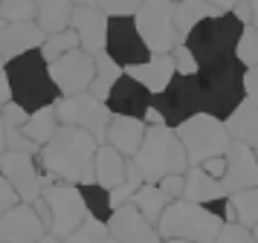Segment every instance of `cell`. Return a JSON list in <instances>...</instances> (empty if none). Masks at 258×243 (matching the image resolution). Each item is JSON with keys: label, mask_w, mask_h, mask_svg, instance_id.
I'll return each mask as SVG.
<instances>
[{"label": "cell", "mask_w": 258, "mask_h": 243, "mask_svg": "<svg viewBox=\"0 0 258 243\" xmlns=\"http://www.w3.org/2000/svg\"><path fill=\"white\" fill-rule=\"evenodd\" d=\"M96 150L99 142L90 133L79 127H58L52 142L41 148L38 162L49 180L84 188L96 183Z\"/></svg>", "instance_id": "cell-1"}, {"label": "cell", "mask_w": 258, "mask_h": 243, "mask_svg": "<svg viewBox=\"0 0 258 243\" xmlns=\"http://www.w3.org/2000/svg\"><path fill=\"white\" fill-rule=\"evenodd\" d=\"M3 75L9 81L12 102L18 104L21 110H26L29 116L58 104L61 93H58V87H55L52 75H49V64L44 61L41 49L9 61V64L3 67Z\"/></svg>", "instance_id": "cell-2"}, {"label": "cell", "mask_w": 258, "mask_h": 243, "mask_svg": "<svg viewBox=\"0 0 258 243\" xmlns=\"http://www.w3.org/2000/svg\"><path fill=\"white\" fill-rule=\"evenodd\" d=\"M203 93V113L226 122L246 104V67L238 58H223L198 72Z\"/></svg>", "instance_id": "cell-3"}, {"label": "cell", "mask_w": 258, "mask_h": 243, "mask_svg": "<svg viewBox=\"0 0 258 243\" xmlns=\"http://www.w3.org/2000/svg\"><path fill=\"white\" fill-rule=\"evenodd\" d=\"M131 162H134V168L142 174V180L148 185H157L160 180L174 177V174H188L186 148L180 145V139H177V133L171 127L148 130L140 153Z\"/></svg>", "instance_id": "cell-4"}, {"label": "cell", "mask_w": 258, "mask_h": 243, "mask_svg": "<svg viewBox=\"0 0 258 243\" xmlns=\"http://www.w3.org/2000/svg\"><path fill=\"white\" fill-rule=\"evenodd\" d=\"M226 226L218 214H212L206 206H195L186 200H177L165 208V214L157 223V231L163 240H186V243H215L221 229Z\"/></svg>", "instance_id": "cell-5"}, {"label": "cell", "mask_w": 258, "mask_h": 243, "mask_svg": "<svg viewBox=\"0 0 258 243\" xmlns=\"http://www.w3.org/2000/svg\"><path fill=\"white\" fill-rule=\"evenodd\" d=\"M241 32H244V23L232 12H226L221 18H206L203 23H198L183 41V46H188V52L198 58L200 67H209L215 61L235 55Z\"/></svg>", "instance_id": "cell-6"}, {"label": "cell", "mask_w": 258, "mask_h": 243, "mask_svg": "<svg viewBox=\"0 0 258 243\" xmlns=\"http://www.w3.org/2000/svg\"><path fill=\"white\" fill-rule=\"evenodd\" d=\"M180 145L186 148L188 168H200L203 162L226 156V150L232 145V136L221 119H215L209 113H200L195 119L183 122L180 127H174Z\"/></svg>", "instance_id": "cell-7"}, {"label": "cell", "mask_w": 258, "mask_h": 243, "mask_svg": "<svg viewBox=\"0 0 258 243\" xmlns=\"http://www.w3.org/2000/svg\"><path fill=\"white\" fill-rule=\"evenodd\" d=\"M41 197H44V203L49 206V229H47V234L58 237V240L70 237L73 231L90 217V214H87V206H84L82 188H76V185L55 183V180L47 177Z\"/></svg>", "instance_id": "cell-8"}, {"label": "cell", "mask_w": 258, "mask_h": 243, "mask_svg": "<svg viewBox=\"0 0 258 243\" xmlns=\"http://www.w3.org/2000/svg\"><path fill=\"white\" fill-rule=\"evenodd\" d=\"M154 110H160L165 125L180 127L183 122L203 113V93H200L198 75H177L160 96H154Z\"/></svg>", "instance_id": "cell-9"}, {"label": "cell", "mask_w": 258, "mask_h": 243, "mask_svg": "<svg viewBox=\"0 0 258 243\" xmlns=\"http://www.w3.org/2000/svg\"><path fill=\"white\" fill-rule=\"evenodd\" d=\"M55 116H58L61 127H79L84 133H90L99 145H105L107 127H110V119H113V113L107 110V104L96 102L90 93L70 96V99H58Z\"/></svg>", "instance_id": "cell-10"}, {"label": "cell", "mask_w": 258, "mask_h": 243, "mask_svg": "<svg viewBox=\"0 0 258 243\" xmlns=\"http://www.w3.org/2000/svg\"><path fill=\"white\" fill-rule=\"evenodd\" d=\"M134 21L151 55H171L180 46L174 29V3H140Z\"/></svg>", "instance_id": "cell-11"}, {"label": "cell", "mask_w": 258, "mask_h": 243, "mask_svg": "<svg viewBox=\"0 0 258 243\" xmlns=\"http://www.w3.org/2000/svg\"><path fill=\"white\" fill-rule=\"evenodd\" d=\"M107 55L113 64L125 69H134V67H142L151 61V49L145 46L140 29H137V21L134 18H110L107 23Z\"/></svg>", "instance_id": "cell-12"}, {"label": "cell", "mask_w": 258, "mask_h": 243, "mask_svg": "<svg viewBox=\"0 0 258 243\" xmlns=\"http://www.w3.org/2000/svg\"><path fill=\"white\" fill-rule=\"evenodd\" d=\"M41 162L32 153H18V150H6L0 156V177L15 188V194L21 197V203L32 206L47 183V174L38 168Z\"/></svg>", "instance_id": "cell-13"}, {"label": "cell", "mask_w": 258, "mask_h": 243, "mask_svg": "<svg viewBox=\"0 0 258 243\" xmlns=\"http://www.w3.org/2000/svg\"><path fill=\"white\" fill-rule=\"evenodd\" d=\"M49 75L58 87L61 99H70V96H82V93H90L96 78V58L76 49L70 55L58 58L49 64Z\"/></svg>", "instance_id": "cell-14"}, {"label": "cell", "mask_w": 258, "mask_h": 243, "mask_svg": "<svg viewBox=\"0 0 258 243\" xmlns=\"http://www.w3.org/2000/svg\"><path fill=\"white\" fill-rule=\"evenodd\" d=\"M107 15L99 3H76L73 32L79 35V46L87 55H102L107 49Z\"/></svg>", "instance_id": "cell-15"}, {"label": "cell", "mask_w": 258, "mask_h": 243, "mask_svg": "<svg viewBox=\"0 0 258 243\" xmlns=\"http://www.w3.org/2000/svg\"><path fill=\"white\" fill-rule=\"evenodd\" d=\"M221 183L229 191V197L258 185V153L249 145H241V142L229 145V150H226V174H223Z\"/></svg>", "instance_id": "cell-16"}, {"label": "cell", "mask_w": 258, "mask_h": 243, "mask_svg": "<svg viewBox=\"0 0 258 243\" xmlns=\"http://www.w3.org/2000/svg\"><path fill=\"white\" fill-rule=\"evenodd\" d=\"M44 234L47 226L38 217L35 206L18 203L12 211L0 217V243H38Z\"/></svg>", "instance_id": "cell-17"}, {"label": "cell", "mask_w": 258, "mask_h": 243, "mask_svg": "<svg viewBox=\"0 0 258 243\" xmlns=\"http://www.w3.org/2000/svg\"><path fill=\"white\" fill-rule=\"evenodd\" d=\"M107 110L113 116H125V119H145L148 110H151L154 104V96L145 87H142L140 81H134L131 75H122L116 81V87L110 90L107 96Z\"/></svg>", "instance_id": "cell-18"}, {"label": "cell", "mask_w": 258, "mask_h": 243, "mask_svg": "<svg viewBox=\"0 0 258 243\" xmlns=\"http://www.w3.org/2000/svg\"><path fill=\"white\" fill-rule=\"evenodd\" d=\"M107 231H110V237L116 243H163L157 226H151L131 203L116 208V211L110 214Z\"/></svg>", "instance_id": "cell-19"}, {"label": "cell", "mask_w": 258, "mask_h": 243, "mask_svg": "<svg viewBox=\"0 0 258 243\" xmlns=\"http://www.w3.org/2000/svg\"><path fill=\"white\" fill-rule=\"evenodd\" d=\"M44 41H47V35L38 29L35 21L6 23V29L0 32V58H3V64H9V61H15V58L29 55V52L41 49Z\"/></svg>", "instance_id": "cell-20"}, {"label": "cell", "mask_w": 258, "mask_h": 243, "mask_svg": "<svg viewBox=\"0 0 258 243\" xmlns=\"http://www.w3.org/2000/svg\"><path fill=\"white\" fill-rule=\"evenodd\" d=\"M145 133H148L145 122H140V119H125V116H113L110 119V127H107L105 145L119 150L125 159H134L140 153L142 142H145Z\"/></svg>", "instance_id": "cell-21"}, {"label": "cell", "mask_w": 258, "mask_h": 243, "mask_svg": "<svg viewBox=\"0 0 258 243\" xmlns=\"http://www.w3.org/2000/svg\"><path fill=\"white\" fill-rule=\"evenodd\" d=\"M226 197H229V191L223 188L221 180L209 177L203 168H188V174H186V194H183L186 203H195V206H206L209 208V206H215V203L226 200Z\"/></svg>", "instance_id": "cell-22"}, {"label": "cell", "mask_w": 258, "mask_h": 243, "mask_svg": "<svg viewBox=\"0 0 258 243\" xmlns=\"http://www.w3.org/2000/svg\"><path fill=\"white\" fill-rule=\"evenodd\" d=\"M125 75H131L134 81H140L145 90L151 93V96H160V93L177 78V69H174V61L171 55H154L148 64H142V67H134L128 69Z\"/></svg>", "instance_id": "cell-23"}, {"label": "cell", "mask_w": 258, "mask_h": 243, "mask_svg": "<svg viewBox=\"0 0 258 243\" xmlns=\"http://www.w3.org/2000/svg\"><path fill=\"white\" fill-rule=\"evenodd\" d=\"M226 12H232V3H174V29L180 44L198 23H203L206 18H221Z\"/></svg>", "instance_id": "cell-24"}, {"label": "cell", "mask_w": 258, "mask_h": 243, "mask_svg": "<svg viewBox=\"0 0 258 243\" xmlns=\"http://www.w3.org/2000/svg\"><path fill=\"white\" fill-rule=\"evenodd\" d=\"M128 180V159L110 145H99L96 150V185L113 191Z\"/></svg>", "instance_id": "cell-25"}, {"label": "cell", "mask_w": 258, "mask_h": 243, "mask_svg": "<svg viewBox=\"0 0 258 243\" xmlns=\"http://www.w3.org/2000/svg\"><path fill=\"white\" fill-rule=\"evenodd\" d=\"M73 12H76V3H38V29L47 35H61L73 29Z\"/></svg>", "instance_id": "cell-26"}, {"label": "cell", "mask_w": 258, "mask_h": 243, "mask_svg": "<svg viewBox=\"0 0 258 243\" xmlns=\"http://www.w3.org/2000/svg\"><path fill=\"white\" fill-rule=\"evenodd\" d=\"M223 125H226V130H229L232 142L249 145V148L258 153V107L244 104V107H241L235 116H229Z\"/></svg>", "instance_id": "cell-27"}, {"label": "cell", "mask_w": 258, "mask_h": 243, "mask_svg": "<svg viewBox=\"0 0 258 243\" xmlns=\"http://www.w3.org/2000/svg\"><path fill=\"white\" fill-rule=\"evenodd\" d=\"M131 206L137 208L142 217L151 223V226H157L160 217L165 214V208L171 206V200L163 194V188H160V185H148V183H145L140 191H137V197L131 200Z\"/></svg>", "instance_id": "cell-28"}, {"label": "cell", "mask_w": 258, "mask_h": 243, "mask_svg": "<svg viewBox=\"0 0 258 243\" xmlns=\"http://www.w3.org/2000/svg\"><path fill=\"white\" fill-rule=\"evenodd\" d=\"M58 116H55V107H47V110H38V113L29 116V122L24 125V136L38 145V148H44L52 142V136L58 133Z\"/></svg>", "instance_id": "cell-29"}, {"label": "cell", "mask_w": 258, "mask_h": 243, "mask_svg": "<svg viewBox=\"0 0 258 243\" xmlns=\"http://www.w3.org/2000/svg\"><path fill=\"white\" fill-rule=\"evenodd\" d=\"M122 75H125V69L119 67V64H113L107 52L96 55V78H93V87H90V96H93L96 102L105 104L110 90L116 87V81L122 78Z\"/></svg>", "instance_id": "cell-30"}, {"label": "cell", "mask_w": 258, "mask_h": 243, "mask_svg": "<svg viewBox=\"0 0 258 243\" xmlns=\"http://www.w3.org/2000/svg\"><path fill=\"white\" fill-rule=\"evenodd\" d=\"M229 203H232V208H235V223L244 226V229H255L258 226V185L232 194Z\"/></svg>", "instance_id": "cell-31"}, {"label": "cell", "mask_w": 258, "mask_h": 243, "mask_svg": "<svg viewBox=\"0 0 258 243\" xmlns=\"http://www.w3.org/2000/svg\"><path fill=\"white\" fill-rule=\"evenodd\" d=\"M82 197H84V206H87V214L99 223H107L110 214H113V206H110V191L102 188V185H84L82 188Z\"/></svg>", "instance_id": "cell-32"}, {"label": "cell", "mask_w": 258, "mask_h": 243, "mask_svg": "<svg viewBox=\"0 0 258 243\" xmlns=\"http://www.w3.org/2000/svg\"><path fill=\"white\" fill-rule=\"evenodd\" d=\"M76 49H82L79 46V35L73 32V29H67V32H61V35H49L47 41H44V46H41V55H44L47 64H52V61L70 55Z\"/></svg>", "instance_id": "cell-33"}, {"label": "cell", "mask_w": 258, "mask_h": 243, "mask_svg": "<svg viewBox=\"0 0 258 243\" xmlns=\"http://www.w3.org/2000/svg\"><path fill=\"white\" fill-rule=\"evenodd\" d=\"M110 237V231H107V223H99V220L87 217L79 226V229L73 231L70 237H64L61 243H105Z\"/></svg>", "instance_id": "cell-34"}, {"label": "cell", "mask_w": 258, "mask_h": 243, "mask_svg": "<svg viewBox=\"0 0 258 243\" xmlns=\"http://www.w3.org/2000/svg\"><path fill=\"white\" fill-rule=\"evenodd\" d=\"M0 18L6 23H29L38 18V3H32V0H9V3H0Z\"/></svg>", "instance_id": "cell-35"}, {"label": "cell", "mask_w": 258, "mask_h": 243, "mask_svg": "<svg viewBox=\"0 0 258 243\" xmlns=\"http://www.w3.org/2000/svg\"><path fill=\"white\" fill-rule=\"evenodd\" d=\"M235 58H238L246 69L258 67V29L255 26H244L241 41H238V49H235Z\"/></svg>", "instance_id": "cell-36"}, {"label": "cell", "mask_w": 258, "mask_h": 243, "mask_svg": "<svg viewBox=\"0 0 258 243\" xmlns=\"http://www.w3.org/2000/svg\"><path fill=\"white\" fill-rule=\"evenodd\" d=\"M171 61H174V69H177V75H198L200 72V64H198V58L188 52V46H177L174 52H171Z\"/></svg>", "instance_id": "cell-37"}, {"label": "cell", "mask_w": 258, "mask_h": 243, "mask_svg": "<svg viewBox=\"0 0 258 243\" xmlns=\"http://www.w3.org/2000/svg\"><path fill=\"white\" fill-rule=\"evenodd\" d=\"M215 243H258V240H255V234H252V229H244L238 223H226Z\"/></svg>", "instance_id": "cell-38"}, {"label": "cell", "mask_w": 258, "mask_h": 243, "mask_svg": "<svg viewBox=\"0 0 258 243\" xmlns=\"http://www.w3.org/2000/svg\"><path fill=\"white\" fill-rule=\"evenodd\" d=\"M160 188H163V194L171 200V203H177V200H183V194H186V174H174V177H165V180H160Z\"/></svg>", "instance_id": "cell-39"}, {"label": "cell", "mask_w": 258, "mask_h": 243, "mask_svg": "<svg viewBox=\"0 0 258 243\" xmlns=\"http://www.w3.org/2000/svg\"><path fill=\"white\" fill-rule=\"evenodd\" d=\"M99 6L107 15V21L110 18H134L140 9V3H99Z\"/></svg>", "instance_id": "cell-40"}, {"label": "cell", "mask_w": 258, "mask_h": 243, "mask_svg": "<svg viewBox=\"0 0 258 243\" xmlns=\"http://www.w3.org/2000/svg\"><path fill=\"white\" fill-rule=\"evenodd\" d=\"M18 203H21V197L15 194V188H12L9 183H6L3 177H0V217H3L6 211H12V208L18 206Z\"/></svg>", "instance_id": "cell-41"}, {"label": "cell", "mask_w": 258, "mask_h": 243, "mask_svg": "<svg viewBox=\"0 0 258 243\" xmlns=\"http://www.w3.org/2000/svg\"><path fill=\"white\" fill-rule=\"evenodd\" d=\"M246 104L258 107V67L246 69Z\"/></svg>", "instance_id": "cell-42"}, {"label": "cell", "mask_w": 258, "mask_h": 243, "mask_svg": "<svg viewBox=\"0 0 258 243\" xmlns=\"http://www.w3.org/2000/svg\"><path fill=\"white\" fill-rule=\"evenodd\" d=\"M200 168L209 174V177H215V180H223V174H226V156H218V159L203 162Z\"/></svg>", "instance_id": "cell-43"}, {"label": "cell", "mask_w": 258, "mask_h": 243, "mask_svg": "<svg viewBox=\"0 0 258 243\" xmlns=\"http://www.w3.org/2000/svg\"><path fill=\"white\" fill-rule=\"evenodd\" d=\"M232 15L244 23V26H249V23H252V3H232Z\"/></svg>", "instance_id": "cell-44"}, {"label": "cell", "mask_w": 258, "mask_h": 243, "mask_svg": "<svg viewBox=\"0 0 258 243\" xmlns=\"http://www.w3.org/2000/svg\"><path fill=\"white\" fill-rule=\"evenodd\" d=\"M12 102V93H9V81H6V75L0 72V107H6V104Z\"/></svg>", "instance_id": "cell-45"}, {"label": "cell", "mask_w": 258, "mask_h": 243, "mask_svg": "<svg viewBox=\"0 0 258 243\" xmlns=\"http://www.w3.org/2000/svg\"><path fill=\"white\" fill-rule=\"evenodd\" d=\"M6 153V130H3V107H0V156Z\"/></svg>", "instance_id": "cell-46"}, {"label": "cell", "mask_w": 258, "mask_h": 243, "mask_svg": "<svg viewBox=\"0 0 258 243\" xmlns=\"http://www.w3.org/2000/svg\"><path fill=\"white\" fill-rule=\"evenodd\" d=\"M249 26H255L258 29V3H252V23H249Z\"/></svg>", "instance_id": "cell-47"}, {"label": "cell", "mask_w": 258, "mask_h": 243, "mask_svg": "<svg viewBox=\"0 0 258 243\" xmlns=\"http://www.w3.org/2000/svg\"><path fill=\"white\" fill-rule=\"evenodd\" d=\"M38 243H61V240H58V237H52V234H44Z\"/></svg>", "instance_id": "cell-48"}, {"label": "cell", "mask_w": 258, "mask_h": 243, "mask_svg": "<svg viewBox=\"0 0 258 243\" xmlns=\"http://www.w3.org/2000/svg\"><path fill=\"white\" fill-rule=\"evenodd\" d=\"M163 243H186V240H163Z\"/></svg>", "instance_id": "cell-49"}, {"label": "cell", "mask_w": 258, "mask_h": 243, "mask_svg": "<svg viewBox=\"0 0 258 243\" xmlns=\"http://www.w3.org/2000/svg\"><path fill=\"white\" fill-rule=\"evenodd\" d=\"M252 234H255V240H258V226H255V229H252Z\"/></svg>", "instance_id": "cell-50"}, {"label": "cell", "mask_w": 258, "mask_h": 243, "mask_svg": "<svg viewBox=\"0 0 258 243\" xmlns=\"http://www.w3.org/2000/svg\"><path fill=\"white\" fill-rule=\"evenodd\" d=\"M3 67H6V64H3V58H0V72H3Z\"/></svg>", "instance_id": "cell-51"}, {"label": "cell", "mask_w": 258, "mask_h": 243, "mask_svg": "<svg viewBox=\"0 0 258 243\" xmlns=\"http://www.w3.org/2000/svg\"><path fill=\"white\" fill-rule=\"evenodd\" d=\"M105 243H116V240H113V237H107V240H105Z\"/></svg>", "instance_id": "cell-52"}]
</instances>
